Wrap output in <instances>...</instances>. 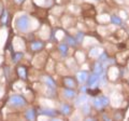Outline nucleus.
<instances>
[{"label": "nucleus", "mask_w": 129, "mask_h": 121, "mask_svg": "<svg viewBox=\"0 0 129 121\" xmlns=\"http://www.w3.org/2000/svg\"><path fill=\"white\" fill-rule=\"evenodd\" d=\"M30 19L27 14H21L15 18V28L19 33H26L29 29Z\"/></svg>", "instance_id": "obj_1"}, {"label": "nucleus", "mask_w": 129, "mask_h": 121, "mask_svg": "<svg viewBox=\"0 0 129 121\" xmlns=\"http://www.w3.org/2000/svg\"><path fill=\"white\" fill-rule=\"evenodd\" d=\"M64 42H66L68 46H70V47H75L76 44H78L75 38H73L72 36H66V38H64Z\"/></svg>", "instance_id": "obj_17"}, {"label": "nucleus", "mask_w": 129, "mask_h": 121, "mask_svg": "<svg viewBox=\"0 0 129 121\" xmlns=\"http://www.w3.org/2000/svg\"><path fill=\"white\" fill-rule=\"evenodd\" d=\"M76 79L80 83H85L87 82V79H88V72L85 70H81L76 74Z\"/></svg>", "instance_id": "obj_11"}, {"label": "nucleus", "mask_w": 129, "mask_h": 121, "mask_svg": "<svg viewBox=\"0 0 129 121\" xmlns=\"http://www.w3.org/2000/svg\"><path fill=\"white\" fill-rule=\"evenodd\" d=\"M92 105H94V107L97 110H101L110 105V98H109L108 96H104V95H99V96H97V97L94 98Z\"/></svg>", "instance_id": "obj_3"}, {"label": "nucleus", "mask_w": 129, "mask_h": 121, "mask_svg": "<svg viewBox=\"0 0 129 121\" xmlns=\"http://www.w3.org/2000/svg\"><path fill=\"white\" fill-rule=\"evenodd\" d=\"M8 103H9L10 106L14 107V108H21V107H25L27 105V100L25 99V97L22 95H12L11 97L9 98L8 100Z\"/></svg>", "instance_id": "obj_2"}, {"label": "nucleus", "mask_w": 129, "mask_h": 121, "mask_svg": "<svg viewBox=\"0 0 129 121\" xmlns=\"http://www.w3.org/2000/svg\"><path fill=\"white\" fill-rule=\"evenodd\" d=\"M22 58H23V53H21V52H18V53H14L13 55H12V62H13L14 64L18 63Z\"/></svg>", "instance_id": "obj_20"}, {"label": "nucleus", "mask_w": 129, "mask_h": 121, "mask_svg": "<svg viewBox=\"0 0 129 121\" xmlns=\"http://www.w3.org/2000/svg\"><path fill=\"white\" fill-rule=\"evenodd\" d=\"M38 114L39 115H42V116H47V117H56L58 115V112L56 109H53V108H48V107H42V108H39L38 109Z\"/></svg>", "instance_id": "obj_5"}, {"label": "nucleus", "mask_w": 129, "mask_h": 121, "mask_svg": "<svg viewBox=\"0 0 129 121\" xmlns=\"http://www.w3.org/2000/svg\"><path fill=\"white\" fill-rule=\"evenodd\" d=\"M98 61H99V62H101L102 64L103 63H106L107 62V59H108V55H107V53H104V52H103V53H101V54H99L98 55Z\"/></svg>", "instance_id": "obj_23"}, {"label": "nucleus", "mask_w": 129, "mask_h": 121, "mask_svg": "<svg viewBox=\"0 0 129 121\" xmlns=\"http://www.w3.org/2000/svg\"><path fill=\"white\" fill-rule=\"evenodd\" d=\"M8 11L6 9L2 10V14H1V25H6L8 23Z\"/></svg>", "instance_id": "obj_21"}, {"label": "nucleus", "mask_w": 129, "mask_h": 121, "mask_svg": "<svg viewBox=\"0 0 129 121\" xmlns=\"http://www.w3.org/2000/svg\"><path fill=\"white\" fill-rule=\"evenodd\" d=\"M24 1H25V0H14V2H15V3H17V5H22Z\"/></svg>", "instance_id": "obj_25"}, {"label": "nucleus", "mask_w": 129, "mask_h": 121, "mask_svg": "<svg viewBox=\"0 0 129 121\" xmlns=\"http://www.w3.org/2000/svg\"><path fill=\"white\" fill-rule=\"evenodd\" d=\"M58 51H59L60 55H61L62 57H64V56H67L68 51H69V46H68V44H67L66 42L60 43L59 46H58Z\"/></svg>", "instance_id": "obj_15"}, {"label": "nucleus", "mask_w": 129, "mask_h": 121, "mask_svg": "<svg viewBox=\"0 0 129 121\" xmlns=\"http://www.w3.org/2000/svg\"><path fill=\"white\" fill-rule=\"evenodd\" d=\"M111 22H112L113 25L120 26L123 24V19L120 18L119 16H117V15H112V16H111Z\"/></svg>", "instance_id": "obj_18"}, {"label": "nucleus", "mask_w": 129, "mask_h": 121, "mask_svg": "<svg viewBox=\"0 0 129 121\" xmlns=\"http://www.w3.org/2000/svg\"><path fill=\"white\" fill-rule=\"evenodd\" d=\"M62 94H63V96H64V98H67V99H74V98L76 97V95H78L76 91L74 90V89H71V88H66V89H63Z\"/></svg>", "instance_id": "obj_7"}, {"label": "nucleus", "mask_w": 129, "mask_h": 121, "mask_svg": "<svg viewBox=\"0 0 129 121\" xmlns=\"http://www.w3.org/2000/svg\"><path fill=\"white\" fill-rule=\"evenodd\" d=\"M63 84L66 88H71V89H74L78 83H76V80L72 77H66L63 79Z\"/></svg>", "instance_id": "obj_9"}, {"label": "nucleus", "mask_w": 129, "mask_h": 121, "mask_svg": "<svg viewBox=\"0 0 129 121\" xmlns=\"http://www.w3.org/2000/svg\"><path fill=\"white\" fill-rule=\"evenodd\" d=\"M84 36H85V34L83 33V31H79L78 34L75 35V40H76V42L78 43H82V41H83V39H84Z\"/></svg>", "instance_id": "obj_22"}, {"label": "nucleus", "mask_w": 129, "mask_h": 121, "mask_svg": "<svg viewBox=\"0 0 129 121\" xmlns=\"http://www.w3.org/2000/svg\"><path fill=\"white\" fill-rule=\"evenodd\" d=\"M81 110H82V114L84 116H88L90 114V111H91V106H90V104L89 103H84L83 105H81Z\"/></svg>", "instance_id": "obj_16"}, {"label": "nucleus", "mask_w": 129, "mask_h": 121, "mask_svg": "<svg viewBox=\"0 0 129 121\" xmlns=\"http://www.w3.org/2000/svg\"><path fill=\"white\" fill-rule=\"evenodd\" d=\"M92 72H95V74L97 75H102L104 72V67H103V64L101 62H96L95 65H94V70H92Z\"/></svg>", "instance_id": "obj_14"}, {"label": "nucleus", "mask_w": 129, "mask_h": 121, "mask_svg": "<svg viewBox=\"0 0 129 121\" xmlns=\"http://www.w3.org/2000/svg\"><path fill=\"white\" fill-rule=\"evenodd\" d=\"M80 91L82 92V93H87V91H88V86H83V87H81Z\"/></svg>", "instance_id": "obj_24"}, {"label": "nucleus", "mask_w": 129, "mask_h": 121, "mask_svg": "<svg viewBox=\"0 0 129 121\" xmlns=\"http://www.w3.org/2000/svg\"><path fill=\"white\" fill-rule=\"evenodd\" d=\"M88 100V96L87 93H82L76 95V97L74 98V105L76 107H81V105H83L84 103H86Z\"/></svg>", "instance_id": "obj_6"}, {"label": "nucleus", "mask_w": 129, "mask_h": 121, "mask_svg": "<svg viewBox=\"0 0 129 121\" xmlns=\"http://www.w3.org/2000/svg\"><path fill=\"white\" fill-rule=\"evenodd\" d=\"M17 74H18L19 77L23 78V79H26V78H27V71H26V68H25V67L19 66V67L17 68Z\"/></svg>", "instance_id": "obj_19"}, {"label": "nucleus", "mask_w": 129, "mask_h": 121, "mask_svg": "<svg viewBox=\"0 0 129 121\" xmlns=\"http://www.w3.org/2000/svg\"><path fill=\"white\" fill-rule=\"evenodd\" d=\"M42 81L43 83L46 86L47 91H50L52 95H54L55 91H56V83L53 79H52L50 76H42Z\"/></svg>", "instance_id": "obj_4"}, {"label": "nucleus", "mask_w": 129, "mask_h": 121, "mask_svg": "<svg viewBox=\"0 0 129 121\" xmlns=\"http://www.w3.org/2000/svg\"><path fill=\"white\" fill-rule=\"evenodd\" d=\"M37 114H38V111L36 110L35 108H29V109L25 112V118L27 120H36Z\"/></svg>", "instance_id": "obj_13"}, {"label": "nucleus", "mask_w": 129, "mask_h": 121, "mask_svg": "<svg viewBox=\"0 0 129 121\" xmlns=\"http://www.w3.org/2000/svg\"><path fill=\"white\" fill-rule=\"evenodd\" d=\"M59 111H60V114L63 116H69V115H71V106L67 103H62L59 107Z\"/></svg>", "instance_id": "obj_10"}, {"label": "nucleus", "mask_w": 129, "mask_h": 121, "mask_svg": "<svg viewBox=\"0 0 129 121\" xmlns=\"http://www.w3.org/2000/svg\"><path fill=\"white\" fill-rule=\"evenodd\" d=\"M43 48H44V42L40 41V40H36V41H32L30 43V49L35 52L42 50Z\"/></svg>", "instance_id": "obj_12"}, {"label": "nucleus", "mask_w": 129, "mask_h": 121, "mask_svg": "<svg viewBox=\"0 0 129 121\" xmlns=\"http://www.w3.org/2000/svg\"><path fill=\"white\" fill-rule=\"evenodd\" d=\"M99 79H100V76L99 75H97L95 74V72H92V74L90 75H88V79H87V86L91 88V87H94L95 84H97L99 82Z\"/></svg>", "instance_id": "obj_8"}]
</instances>
